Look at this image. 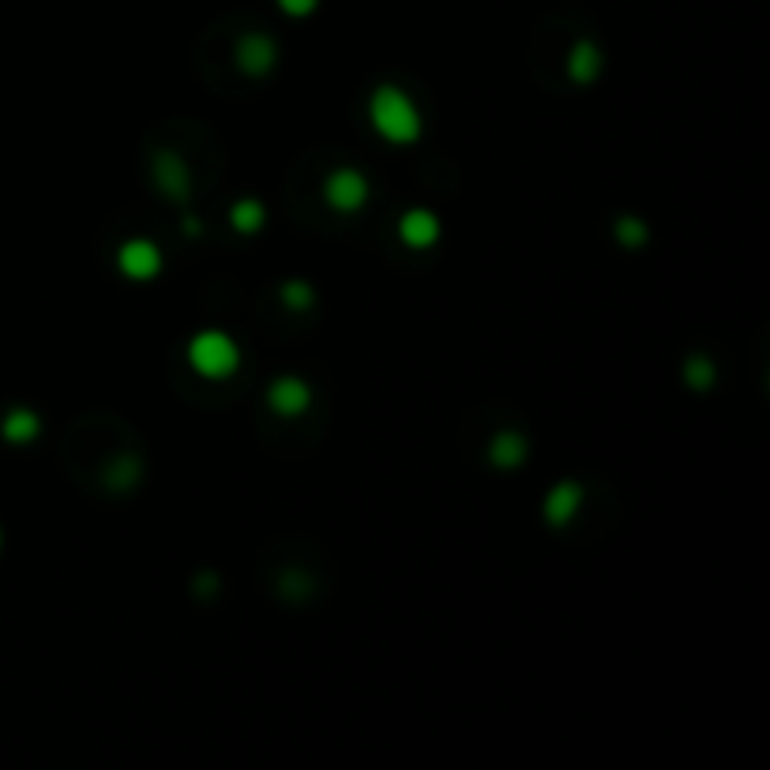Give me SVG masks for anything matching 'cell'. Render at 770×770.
<instances>
[{
	"instance_id": "obj_18",
	"label": "cell",
	"mask_w": 770,
	"mask_h": 770,
	"mask_svg": "<svg viewBox=\"0 0 770 770\" xmlns=\"http://www.w3.org/2000/svg\"><path fill=\"white\" fill-rule=\"evenodd\" d=\"M282 4V12H290V16H297V19H305V16H312L316 12V4L320 0H278Z\"/></svg>"
},
{
	"instance_id": "obj_2",
	"label": "cell",
	"mask_w": 770,
	"mask_h": 770,
	"mask_svg": "<svg viewBox=\"0 0 770 770\" xmlns=\"http://www.w3.org/2000/svg\"><path fill=\"white\" fill-rule=\"evenodd\" d=\"M188 365L200 372L203 380H226L241 365V350L226 331H200L188 342Z\"/></svg>"
},
{
	"instance_id": "obj_7",
	"label": "cell",
	"mask_w": 770,
	"mask_h": 770,
	"mask_svg": "<svg viewBox=\"0 0 770 770\" xmlns=\"http://www.w3.org/2000/svg\"><path fill=\"white\" fill-rule=\"evenodd\" d=\"M278 61V46L267 38V34H245L241 42H237V64H241V72L248 76L263 79Z\"/></svg>"
},
{
	"instance_id": "obj_21",
	"label": "cell",
	"mask_w": 770,
	"mask_h": 770,
	"mask_svg": "<svg viewBox=\"0 0 770 770\" xmlns=\"http://www.w3.org/2000/svg\"><path fill=\"white\" fill-rule=\"evenodd\" d=\"M181 226H185V237H200V233H203V218L188 215L185 222H181Z\"/></svg>"
},
{
	"instance_id": "obj_1",
	"label": "cell",
	"mask_w": 770,
	"mask_h": 770,
	"mask_svg": "<svg viewBox=\"0 0 770 770\" xmlns=\"http://www.w3.org/2000/svg\"><path fill=\"white\" fill-rule=\"evenodd\" d=\"M369 121L376 128V136L387 139L391 147H410L425 132L417 102L395 83H384V87H376L369 94Z\"/></svg>"
},
{
	"instance_id": "obj_12",
	"label": "cell",
	"mask_w": 770,
	"mask_h": 770,
	"mask_svg": "<svg viewBox=\"0 0 770 770\" xmlns=\"http://www.w3.org/2000/svg\"><path fill=\"white\" fill-rule=\"evenodd\" d=\"M263 222H267V211H263V203H260V200L245 196V200L233 203L230 226H233L237 233H241V237H252V233H260V230H263Z\"/></svg>"
},
{
	"instance_id": "obj_17",
	"label": "cell",
	"mask_w": 770,
	"mask_h": 770,
	"mask_svg": "<svg viewBox=\"0 0 770 770\" xmlns=\"http://www.w3.org/2000/svg\"><path fill=\"white\" fill-rule=\"evenodd\" d=\"M316 301V290L301 282V278H290V282H282V305L286 308H308Z\"/></svg>"
},
{
	"instance_id": "obj_8",
	"label": "cell",
	"mask_w": 770,
	"mask_h": 770,
	"mask_svg": "<svg viewBox=\"0 0 770 770\" xmlns=\"http://www.w3.org/2000/svg\"><path fill=\"white\" fill-rule=\"evenodd\" d=\"M583 508V485L579 481H560L545 496V523L549 526H568L575 519V511Z\"/></svg>"
},
{
	"instance_id": "obj_16",
	"label": "cell",
	"mask_w": 770,
	"mask_h": 770,
	"mask_svg": "<svg viewBox=\"0 0 770 770\" xmlns=\"http://www.w3.org/2000/svg\"><path fill=\"white\" fill-rule=\"evenodd\" d=\"M613 233H616V241H620V245H628V248H639V245H647L650 241L647 222H643V218H635V215L616 218Z\"/></svg>"
},
{
	"instance_id": "obj_19",
	"label": "cell",
	"mask_w": 770,
	"mask_h": 770,
	"mask_svg": "<svg viewBox=\"0 0 770 770\" xmlns=\"http://www.w3.org/2000/svg\"><path fill=\"white\" fill-rule=\"evenodd\" d=\"M282 586H286V598H290V594H293V598H301V594H308V579H301L297 571H290V575L282 579Z\"/></svg>"
},
{
	"instance_id": "obj_3",
	"label": "cell",
	"mask_w": 770,
	"mask_h": 770,
	"mask_svg": "<svg viewBox=\"0 0 770 770\" xmlns=\"http://www.w3.org/2000/svg\"><path fill=\"white\" fill-rule=\"evenodd\" d=\"M151 177H154V188L166 196L170 203H185L192 196V170L185 166V158L177 151H154L151 158Z\"/></svg>"
},
{
	"instance_id": "obj_13",
	"label": "cell",
	"mask_w": 770,
	"mask_h": 770,
	"mask_svg": "<svg viewBox=\"0 0 770 770\" xmlns=\"http://www.w3.org/2000/svg\"><path fill=\"white\" fill-rule=\"evenodd\" d=\"M38 429H42V421L34 410H12L4 417V440H12V444H31Z\"/></svg>"
},
{
	"instance_id": "obj_20",
	"label": "cell",
	"mask_w": 770,
	"mask_h": 770,
	"mask_svg": "<svg viewBox=\"0 0 770 770\" xmlns=\"http://www.w3.org/2000/svg\"><path fill=\"white\" fill-rule=\"evenodd\" d=\"M215 590H218V579H215V575H200V579H196V594H203V598H211Z\"/></svg>"
},
{
	"instance_id": "obj_10",
	"label": "cell",
	"mask_w": 770,
	"mask_h": 770,
	"mask_svg": "<svg viewBox=\"0 0 770 770\" xmlns=\"http://www.w3.org/2000/svg\"><path fill=\"white\" fill-rule=\"evenodd\" d=\"M530 455V444H526L523 432L515 429H504L493 436V444H489V462H493L496 470H519Z\"/></svg>"
},
{
	"instance_id": "obj_14",
	"label": "cell",
	"mask_w": 770,
	"mask_h": 770,
	"mask_svg": "<svg viewBox=\"0 0 770 770\" xmlns=\"http://www.w3.org/2000/svg\"><path fill=\"white\" fill-rule=\"evenodd\" d=\"M139 478H143V462H139L136 455H121V459H113V466H109L106 485L117 489V493H128L132 485H139Z\"/></svg>"
},
{
	"instance_id": "obj_5",
	"label": "cell",
	"mask_w": 770,
	"mask_h": 770,
	"mask_svg": "<svg viewBox=\"0 0 770 770\" xmlns=\"http://www.w3.org/2000/svg\"><path fill=\"white\" fill-rule=\"evenodd\" d=\"M117 267H121V275H128L132 282H147L162 271V252L154 241L147 237H132V241H124L121 252H117Z\"/></svg>"
},
{
	"instance_id": "obj_9",
	"label": "cell",
	"mask_w": 770,
	"mask_h": 770,
	"mask_svg": "<svg viewBox=\"0 0 770 770\" xmlns=\"http://www.w3.org/2000/svg\"><path fill=\"white\" fill-rule=\"evenodd\" d=\"M399 237L402 245L410 248H429L440 241V218L425 211V207H414V211H406L399 218Z\"/></svg>"
},
{
	"instance_id": "obj_11",
	"label": "cell",
	"mask_w": 770,
	"mask_h": 770,
	"mask_svg": "<svg viewBox=\"0 0 770 770\" xmlns=\"http://www.w3.org/2000/svg\"><path fill=\"white\" fill-rule=\"evenodd\" d=\"M568 72L579 87H590V83L601 76V49L594 46V42H575V49H571L568 57Z\"/></svg>"
},
{
	"instance_id": "obj_6",
	"label": "cell",
	"mask_w": 770,
	"mask_h": 770,
	"mask_svg": "<svg viewBox=\"0 0 770 770\" xmlns=\"http://www.w3.org/2000/svg\"><path fill=\"white\" fill-rule=\"evenodd\" d=\"M267 406L278 417H301L312 406V387L301 376H278L275 384L267 387Z\"/></svg>"
},
{
	"instance_id": "obj_4",
	"label": "cell",
	"mask_w": 770,
	"mask_h": 770,
	"mask_svg": "<svg viewBox=\"0 0 770 770\" xmlns=\"http://www.w3.org/2000/svg\"><path fill=\"white\" fill-rule=\"evenodd\" d=\"M324 200L339 215H354L369 203V177L357 170H335L324 181Z\"/></svg>"
},
{
	"instance_id": "obj_15",
	"label": "cell",
	"mask_w": 770,
	"mask_h": 770,
	"mask_svg": "<svg viewBox=\"0 0 770 770\" xmlns=\"http://www.w3.org/2000/svg\"><path fill=\"white\" fill-rule=\"evenodd\" d=\"M714 376H718V369H714L710 357L695 354L684 361V380H688V387H695V391H710V387H714Z\"/></svg>"
}]
</instances>
